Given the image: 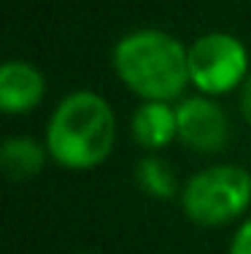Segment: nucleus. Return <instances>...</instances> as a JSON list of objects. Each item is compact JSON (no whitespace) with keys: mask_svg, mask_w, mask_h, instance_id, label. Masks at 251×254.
Listing matches in <instances>:
<instances>
[{"mask_svg":"<svg viewBox=\"0 0 251 254\" xmlns=\"http://www.w3.org/2000/svg\"><path fill=\"white\" fill-rule=\"evenodd\" d=\"M116 117L105 98L89 89L70 92L57 103L46 127V149L68 171H92L113 152Z\"/></svg>","mask_w":251,"mask_h":254,"instance_id":"f257e3e1","label":"nucleus"},{"mask_svg":"<svg viewBox=\"0 0 251 254\" xmlns=\"http://www.w3.org/2000/svg\"><path fill=\"white\" fill-rule=\"evenodd\" d=\"M119 81L143 100H176L189 81V49L162 30H135L113 46Z\"/></svg>","mask_w":251,"mask_h":254,"instance_id":"f03ea898","label":"nucleus"},{"mask_svg":"<svg viewBox=\"0 0 251 254\" xmlns=\"http://www.w3.org/2000/svg\"><path fill=\"white\" fill-rule=\"evenodd\" d=\"M251 205V173L241 165H211L181 190V208L200 227H222L241 219Z\"/></svg>","mask_w":251,"mask_h":254,"instance_id":"7ed1b4c3","label":"nucleus"},{"mask_svg":"<svg viewBox=\"0 0 251 254\" xmlns=\"http://www.w3.org/2000/svg\"><path fill=\"white\" fill-rule=\"evenodd\" d=\"M249 73V52L235 35L205 33L189 46V81L208 98L238 89Z\"/></svg>","mask_w":251,"mask_h":254,"instance_id":"20e7f679","label":"nucleus"},{"mask_svg":"<svg viewBox=\"0 0 251 254\" xmlns=\"http://www.w3.org/2000/svg\"><path fill=\"white\" fill-rule=\"evenodd\" d=\"M178 114V141L192 152L213 154L222 152L230 141V119L224 108L216 106L208 95L184 98L176 106Z\"/></svg>","mask_w":251,"mask_h":254,"instance_id":"39448f33","label":"nucleus"},{"mask_svg":"<svg viewBox=\"0 0 251 254\" xmlns=\"http://www.w3.org/2000/svg\"><path fill=\"white\" fill-rule=\"evenodd\" d=\"M46 95V78L33 63L8 60L0 68V111L22 117L41 106Z\"/></svg>","mask_w":251,"mask_h":254,"instance_id":"423d86ee","label":"nucleus"},{"mask_svg":"<svg viewBox=\"0 0 251 254\" xmlns=\"http://www.w3.org/2000/svg\"><path fill=\"white\" fill-rule=\"evenodd\" d=\"M133 138L143 149H165L178 138V114L167 100H143L133 114Z\"/></svg>","mask_w":251,"mask_h":254,"instance_id":"0eeeda50","label":"nucleus"},{"mask_svg":"<svg viewBox=\"0 0 251 254\" xmlns=\"http://www.w3.org/2000/svg\"><path fill=\"white\" fill-rule=\"evenodd\" d=\"M46 152L38 141L25 135L8 138L0 149V165H3V173L14 181H27L33 176H38L41 168L46 162Z\"/></svg>","mask_w":251,"mask_h":254,"instance_id":"6e6552de","label":"nucleus"},{"mask_svg":"<svg viewBox=\"0 0 251 254\" xmlns=\"http://www.w3.org/2000/svg\"><path fill=\"white\" fill-rule=\"evenodd\" d=\"M138 184H141V190L146 192V195L159 197V200H167V197H173L178 192L173 168L167 165L165 160H159V157H146V160H141Z\"/></svg>","mask_w":251,"mask_h":254,"instance_id":"1a4fd4ad","label":"nucleus"},{"mask_svg":"<svg viewBox=\"0 0 251 254\" xmlns=\"http://www.w3.org/2000/svg\"><path fill=\"white\" fill-rule=\"evenodd\" d=\"M230 254H251V216L243 219L241 227H238V233L232 235Z\"/></svg>","mask_w":251,"mask_h":254,"instance_id":"9d476101","label":"nucleus"},{"mask_svg":"<svg viewBox=\"0 0 251 254\" xmlns=\"http://www.w3.org/2000/svg\"><path fill=\"white\" fill-rule=\"evenodd\" d=\"M238 106H241L243 119L251 125V73L246 76V81L241 84V100H238Z\"/></svg>","mask_w":251,"mask_h":254,"instance_id":"9b49d317","label":"nucleus"},{"mask_svg":"<svg viewBox=\"0 0 251 254\" xmlns=\"http://www.w3.org/2000/svg\"><path fill=\"white\" fill-rule=\"evenodd\" d=\"M81 254H95V252H81Z\"/></svg>","mask_w":251,"mask_h":254,"instance_id":"f8f14e48","label":"nucleus"}]
</instances>
